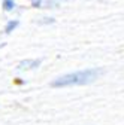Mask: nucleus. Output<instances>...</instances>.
<instances>
[{
	"mask_svg": "<svg viewBox=\"0 0 124 125\" xmlns=\"http://www.w3.org/2000/svg\"><path fill=\"white\" fill-rule=\"evenodd\" d=\"M102 73L103 72L100 69H85V70H79V72H75V73H69V74H64V76H60L55 81H52L51 85L54 88L87 85V83L94 82Z\"/></svg>",
	"mask_w": 124,
	"mask_h": 125,
	"instance_id": "1",
	"label": "nucleus"
},
{
	"mask_svg": "<svg viewBox=\"0 0 124 125\" xmlns=\"http://www.w3.org/2000/svg\"><path fill=\"white\" fill-rule=\"evenodd\" d=\"M40 66V60H24L18 64V72H24V70H32Z\"/></svg>",
	"mask_w": 124,
	"mask_h": 125,
	"instance_id": "2",
	"label": "nucleus"
},
{
	"mask_svg": "<svg viewBox=\"0 0 124 125\" xmlns=\"http://www.w3.org/2000/svg\"><path fill=\"white\" fill-rule=\"evenodd\" d=\"M15 8V2L13 0H3V9L5 10H12Z\"/></svg>",
	"mask_w": 124,
	"mask_h": 125,
	"instance_id": "4",
	"label": "nucleus"
},
{
	"mask_svg": "<svg viewBox=\"0 0 124 125\" xmlns=\"http://www.w3.org/2000/svg\"><path fill=\"white\" fill-rule=\"evenodd\" d=\"M17 27H18V21H9L6 24V27H5V31L6 33H11V31H13Z\"/></svg>",
	"mask_w": 124,
	"mask_h": 125,
	"instance_id": "3",
	"label": "nucleus"
}]
</instances>
